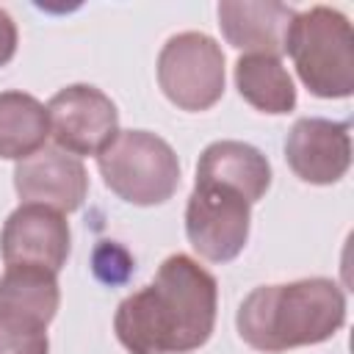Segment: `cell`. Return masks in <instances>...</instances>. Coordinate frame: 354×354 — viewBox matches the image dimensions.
Wrapping results in <instances>:
<instances>
[{"mask_svg":"<svg viewBox=\"0 0 354 354\" xmlns=\"http://www.w3.org/2000/svg\"><path fill=\"white\" fill-rule=\"evenodd\" d=\"M232 77L238 94L263 113L282 116L296 108V83L277 55L246 53L235 61Z\"/></svg>","mask_w":354,"mask_h":354,"instance_id":"obj_14","label":"cell"},{"mask_svg":"<svg viewBox=\"0 0 354 354\" xmlns=\"http://www.w3.org/2000/svg\"><path fill=\"white\" fill-rule=\"evenodd\" d=\"M97 169L122 202L138 207L163 205L180 185L177 152L149 130H119L97 155Z\"/></svg>","mask_w":354,"mask_h":354,"instance_id":"obj_4","label":"cell"},{"mask_svg":"<svg viewBox=\"0 0 354 354\" xmlns=\"http://www.w3.org/2000/svg\"><path fill=\"white\" fill-rule=\"evenodd\" d=\"M249 227L252 205L238 191L218 183H194L185 202V235L205 260H235L249 241Z\"/></svg>","mask_w":354,"mask_h":354,"instance_id":"obj_6","label":"cell"},{"mask_svg":"<svg viewBox=\"0 0 354 354\" xmlns=\"http://www.w3.org/2000/svg\"><path fill=\"white\" fill-rule=\"evenodd\" d=\"M133 271V257L127 254L124 246L113 243V241H102L94 249V274L108 282V285H119L130 277Z\"/></svg>","mask_w":354,"mask_h":354,"instance_id":"obj_17","label":"cell"},{"mask_svg":"<svg viewBox=\"0 0 354 354\" xmlns=\"http://www.w3.org/2000/svg\"><path fill=\"white\" fill-rule=\"evenodd\" d=\"M271 163L268 158L246 144V141H213L202 149L196 163V180L199 183H218L232 191H238L249 205L260 202L266 191L271 188Z\"/></svg>","mask_w":354,"mask_h":354,"instance_id":"obj_12","label":"cell"},{"mask_svg":"<svg viewBox=\"0 0 354 354\" xmlns=\"http://www.w3.org/2000/svg\"><path fill=\"white\" fill-rule=\"evenodd\" d=\"M17 41H19L17 22L11 19V14H8L6 8H0V66H6V64L14 58Z\"/></svg>","mask_w":354,"mask_h":354,"instance_id":"obj_18","label":"cell"},{"mask_svg":"<svg viewBox=\"0 0 354 354\" xmlns=\"http://www.w3.org/2000/svg\"><path fill=\"white\" fill-rule=\"evenodd\" d=\"M221 36L230 47L263 55H282L296 8L277 0H224L216 8Z\"/></svg>","mask_w":354,"mask_h":354,"instance_id":"obj_11","label":"cell"},{"mask_svg":"<svg viewBox=\"0 0 354 354\" xmlns=\"http://www.w3.org/2000/svg\"><path fill=\"white\" fill-rule=\"evenodd\" d=\"M216 310V277L177 252L160 263L149 285L119 301L113 332L127 354H191L210 340Z\"/></svg>","mask_w":354,"mask_h":354,"instance_id":"obj_1","label":"cell"},{"mask_svg":"<svg viewBox=\"0 0 354 354\" xmlns=\"http://www.w3.org/2000/svg\"><path fill=\"white\" fill-rule=\"evenodd\" d=\"M50 136L47 108L25 91H0V158L25 160Z\"/></svg>","mask_w":354,"mask_h":354,"instance_id":"obj_15","label":"cell"},{"mask_svg":"<svg viewBox=\"0 0 354 354\" xmlns=\"http://www.w3.org/2000/svg\"><path fill=\"white\" fill-rule=\"evenodd\" d=\"M285 53L310 94L321 100L354 94V33L343 11L332 6L296 11Z\"/></svg>","mask_w":354,"mask_h":354,"instance_id":"obj_3","label":"cell"},{"mask_svg":"<svg viewBox=\"0 0 354 354\" xmlns=\"http://www.w3.org/2000/svg\"><path fill=\"white\" fill-rule=\"evenodd\" d=\"M221 44L202 30H183L166 39L158 53V86L180 111H207L224 97Z\"/></svg>","mask_w":354,"mask_h":354,"instance_id":"obj_5","label":"cell"},{"mask_svg":"<svg viewBox=\"0 0 354 354\" xmlns=\"http://www.w3.org/2000/svg\"><path fill=\"white\" fill-rule=\"evenodd\" d=\"M14 188L22 202L72 213L88 194V174L80 158L58 147H41L14 166Z\"/></svg>","mask_w":354,"mask_h":354,"instance_id":"obj_10","label":"cell"},{"mask_svg":"<svg viewBox=\"0 0 354 354\" xmlns=\"http://www.w3.org/2000/svg\"><path fill=\"white\" fill-rule=\"evenodd\" d=\"M285 160L290 171L310 185H332L346 177L351 166L348 122L324 116H301L285 138Z\"/></svg>","mask_w":354,"mask_h":354,"instance_id":"obj_9","label":"cell"},{"mask_svg":"<svg viewBox=\"0 0 354 354\" xmlns=\"http://www.w3.org/2000/svg\"><path fill=\"white\" fill-rule=\"evenodd\" d=\"M346 324V293L329 277L254 288L235 313L241 340L263 354L329 340Z\"/></svg>","mask_w":354,"mask_h":354,"instance_id":"obj_2","label":"cell"},{"mask_svg":"<svg viewBox=\"0 0 354 354\" xmlns=\"http://www.w3.org/2000/svg\"><path fill=\"white\" fill-rule=\"evenodd\" d=\"M0 354H50L47 329H33L0 318Z\"/></svg>","mask_w":354,"mask_h":354,"instance_id":"obj_16","label":"cell"},{"mask_svg":"<svg viewBox=\"0 0 354 354\" xmlns=\"http://www.w3.org/2000/svg\"><path fill=\"white\" fill-rule=\"evenodd\" d=\"M50 136L58 149L80 158L100 155L119 133V111L113 100L91 83H72L47 102Z\"/></svg>","mask_w":354,"mask_h":354,"instance_id":"obj_7","label":"cell"},{"mask_svg":"<svg viewBox=\"0 0 354 354\" xmlns=\"http://www.w3.org/2000/svg\"><path fill=\"white\" fill-rule=\"evenodd\" d=\"M69 249L72 232L66 216L44 205L22 202L8 213L0 230V254L6 266H39L58 274Z\"/></svg>","mask_w":354,"mask_h":354,"instance_id":"obj_8","label":"cell"},{"mask_svg":"<svg viewBox=\"0 0 354 354\" xmlns=\"http://www.w3.org/2000/svg\"><path fill=\"white\" fill-rule=\"evenodd\" d=\"M61 304L58 274L39 266H6L0 277V318L47 329Z\"/></svg>","mask_w":354,"mask_h":354,"instance_id":"obj_13","label":"cell"}]
</instances>
